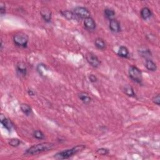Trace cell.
<instances>
[{
	"mask_svg": "<svg viewBox=\"0 0 160 160\" xmlns=\"http://www.w3.org/2000/svg\"><path fill=\"white\" fill-rule=\"evenodd\" d=\"M109 27L110 30L113 33H119L121 32V26L119 21L115 19L109 21Z\"/></svg>",
	"mask_w": 160,
	"mask_h": 160,
	"instance_id": "obj_7",
	"label": "cell"
},
{
	"mask_svg": "<svg viewBox=\"0 0 160 160\" xmlns=\"http://www.w3.org/2000/svg\"><path fill=\"white\" fill-rule=\"evenodd\" d=\"M146 67L150 72H155L157 69V66L151 60H147L146 61Z\"/></svg>",
	"mask_w": 160,
	"mask_h": 160,
	"instance_id": "obj_18",
	"label": "cell"
},
{
	"mask_svg": "<svg viewBox=\"0 0 160 160\" xmlns=\"http://www.w3.org/2000/svg\"><path fill=\"white\" fill-rule=\"evenodd\" d=\"M152 101H153V102L154 104H156V105L159 106V105H160V96H159V94H158L156 96H154L153 98Z\"/></svg>",
	"mask_w": 160,
	"mask_h": 160,
	"instance_id": "obj_25",
	"label": "cell"
},
{
	"mask_svg": "<svg viewBox=\"0 0 160 160\" xmlns=\"http://www.w3.org/2000/svg\"><path fill=\"white\" fill-rule=\"evenodd\" d=\"M61 15L65 18H66L68 20H72L74 19V18L76 17V16H75L74 14V13L71 11H68V10L61 11Z\"/></svg>",
	"mask_w": 160,
	"mask_h": 160,
	"instance_id": "obj_19",
	"label": "cell"
},
{
	"mask_svg": "<svg viewBox=\"0 0 160 160\" xmlns=\"http://www.w3.org/2000/svg\"><path fill=\"white\" fill-rule=\"evenodd\" d=\"M86 59L88 63L94 68H98L101 64V61L93 53H88L86 55Z\"/></svg>",
	"mask_w": 160,
	"mask_h": 160,
	"instance_id": "obj_6",
	"label": "cell"
},
{
	"mask_svg": "<svg viewBox=\"0 0 160 160\" xmlns=\"http://www.w3.org/2000/svg\"><path fill=\"white\" fill-rule=\"evenodd\" d=\"M9 145L13 146V147H17L21 144V141L20 140L17 138H12L8 142Z\"/></svg>",
	"mask_w": 160,
	"mask_h": 160,
	"instance_id": "obj_23",
	"label": "cell"
},
{
	"mask_svg": "<svg viewBox=\"0 0 160 160\" xmlns=\"http://www.w3.org/2000/svg\"><path fill=\"white\" fill-rule=\"evenodd\" d=\"M109 153V151L107 148H101L100 149H97L96 153L99 155H101V156H105V155H107Z\"/></svg>",
	"mask_w": 160,
	"mask_h": 160,
	"instance_id": "obj_24",
	"label": "cell"
},
{
	"mask_svg": "<svg viewBox=\"0 0 160 160\" xmlns=\"http://www.w3.org/2000/svg\"><path fill=\"white\" fill-rule=\"evenodd\" d=\"M40 15H41L43 19L46 22H50L51 20V11L50 9L44 7L40 10Z\"/></svg>",
	"mask_w": 160,
	"mask_h": 160,
	"instance_id": "obj_8",
	"label": "cell"
},
{
	"mask_svg": "<svg viewBox=\"0 0 160 160\" xmlns=\"http://www.w3.org/2000/svg\"><path fill=\"white\" fill-rule=\"evenodd\" d=\"M73 13L74 15L79 18L81 19H86L90 17V12L89 11L87 8L81 6H78L74 9Z\"/></svg>",
	"mask_w": 160,
	"mask_h": 160,
	"instance_id": "obj_5",
	"label": "cell"
},
{
	"mask_svg": "<svg viewBox=\"0 0 160 160\" xmlns=\"http://www.w3.org/2000/svg\"><path fill=\"white\" fill-rule=\"evenodd\" d=\"M13 41L16 46L21 48H26L29 41V37L27 34L23 32L16 33L13 36Z\"/></svg>",
	"mask_w": 160,
	"mask_h": 160,
	"instance_id": "obj_3",
	"label": "cell"
},
{
	"mask_svg": "<svg viewBox=\"0 0 160 160\" xmlns=\"http://www.w3.org/2000/svg\"><path fill=\"white\" fill-rule=\"evenodd\" d=\"M84 26L88 30H94L96 28V23L92 18L89 17L84 21Z\"/></svg>",
	"mask_w": 160,
	"mask_h": 160,
	"instance_id": "obj_11",
	"label": "cell"
},
{
	"mask_svg": "<svg viewBox=\"0 0 160 160\" xmlns=\"http://www.w3.org/2000/svg\"><path fill=\"white\" fill-rule=\"evenodd\" d=\"M33 136L36 139L38 140H44V135L43 133L40 130H36L33 133Z\"/></svg>",
	"mask_w": 160,
	"mask_h": 160,
	"instance_id": "obj_21",
	"label": "cell"
},
{
	"mask_svg": "<svg viewBox=\"0 0 160 160\" xmlns=\"http://www.w3.org/2000/svg\"><path fill=\"white\" fill-rule=\"evenodd\" d=\"M1 123L3 126L8 131H11L13 128V124L10 119L6 118L3 114L1 115Z\"/></svg>",
	"mask_w": 160,
	"mask_h": 160,
	"instance_id": "obj_9",
	"label": "cell"
},
{
	"mask_svg": "<svg viewBox=\"0 0 160 160\" xmlns=\"http://www.w3.org/2000/svg\"><path fill=\"white\" fill-rule=\"evenodd\" d=\"M55 145L50 142H44L38 145H35L26 149L25 154L26 155H34L40 153L48 152L54 148Z\"/></svg>",
	"mask_w": 160,
	"mask_h": 160,
	"instance_id": "obj_1",
	"label": "cell"
},
{
	"mask_svg": "<svg viewBox=\"0 0 160 160\" xmlns=\"http://www.w3.org/2000/svg\"><path fill=\"white\" fill-rule=\"evenodd\" d=\"M95 45L100 50H104L106 46L105 41L101 38H97L95 39Z\"/></svg>",
	"mask_w": 160,
	"mask_h": 160,
	"instance_id": "obj_15",
	"label": "cell"
},
{
	"mask_svg": "<svg viewBox=\"0 0 160 160\" xmlns=\"http://www.w3.org/2000/svg\"><path fill=\"white\" fill-rule=\"evenodd\" d=\"M128 74L130 78L133 81L141 84L143 81L142 73L140 69L135 66H131L128 70Z\"/></svg>",
	"mask_w": 160,
	"mask_h": 160,
	"instance_id": "obj_4",
	"label": "cell"
},
{
	"mask_svg": "<svg viewBox=\"0 0 160 160\" xmlns=\"http://www.w3.org/2000/svg\"><path fill=\"white\" fill-rule=\"evenodd\" d=\"M88 78H89V79H90V81L91 83H96L98 80L96 76H95L94 74H90Z\"/></svg>",
	"mask_w": 160,
	"mask_h": 160,
	"instance_id": "obj_27",
	"label": "cell"
},
{
	"mask_svg": "<svg viewBox=\"0 0 160 160\" xmlns=\"http://www.w3.org/2000/svg\"><path fill=\"white\" fill-rule=\"evenodd\" d=\"M16 71L17 73L21 76H26L27 73V67L24 62H19L16 65Z\"/></svg>",
	"mask_w": 160,
	"mask_h": 160,
	"instance_id": "obj_10",
	"label": "cell"
},
{
	"mask_svg": "<svg viewBox=\"0 0 160 160\" xmlns=\"http://www.w3.org/2000/svg\"><path fill=\"white\" fill-rule=\"evenodd\" d=\"M78 96H79V98L81 100V101L84 104L90 103L91 101V98H90V96H89V95L86 93L81 92L80 93H79Z\"/></svg>",
	"mask_w": 160,
	"mask_h": 160,
	"instance_id": "obj_13",
	"label": "cell"
},
{
	"mask_svg": "<svg viewBox=\"0 0 160 160\" xmlns=\"http://www.w3.org/2000/svg\"><path fill=\"white\" fill-rule=\"evenodd\" d=\"M20 109L21 112H23L26 116H29L32 113V109L31 106L27 104H21L20 105Z\"/></svg>",
	"mask_w": 160,
	"mask_h": 160,
	"instance_id": "obj_16",
	"label": "cell"
},
{
	"mask_svg": "<svg viewBox=\"0 0 160 160\" xmlns=\"http://www.w3.org/2000/svg\"><path fill=\"white\" fill-rule=\"evenodd\" d=\"M0 13L2 16L6 13V6L2 3L0 4Z\"/></svg>",
	"mask_w": 160,
	"mask_h": 160,
	"instance_id": "obj_26",
	"label": "cell"
},
{
	"mask_svg": "<svg viewBox=\"0 0 160 160\" xmlns=\"http://www.w3.org/2000/svg\"><path fill=\"white\" fill-rule=\"evenodd\" d=\"M118 55L124 58H126L129 56V51L128 48L124 46H120L118 51Z\"/></svg>",
	"mask_w": 160,
	"mask_h": 160,
	"instance_id": "obj_14",
	"label": "cell"
},
{
	"mask_svg": "<svg viewBox=\"0 0 160 160\" xmlns=\"http://www.w3.org/2000/svg\"><path fill=\"white\" fill-rule=\"evenodd\" d=\"M141 50H139L140 51V54L141 55V56H144L145 58L147 57V56H152V53H151V51L149 50H148V49L147 48H143V49H140Z\"/></svg>",
	"mask_w": 160,
	"mask_h": 160,
	"instance_id": "obj_22",
	"label": "cell"
},
{
	"mask_svg": "<svg viewBox=\"0 0 160 160\" xmlns=\"http://www.w3.org/2000/svg\"><path fill=\"white\" fill-rule=\"evenodd\" d=\"M104 15L106 19L109 20V21L114 19V17L115 16V12L112 9L110 8H106L104 11Z\"/></svg>",
	"mask_w": 160,
	"mask_h": 160,
	"instance_id": "obj_17",
	"label": "cell"
},
{
	"mask_svg": "<svg viewBox=\"0 0 160 160\" xmlns=\"http://www.w3.org/2000/svg\"><path fill=\"white\" fill-rule=\"evenodd\" d=\"M140 15L142 17V18L146 20L152 16V13L151 11L149 8L147 7H144L141 9V10L140 11Z\"/></svg>",
	"mask_w": 160,
	"mask_h": 160,
	"instance_id": "obj_12",
	"label": "cell"
},
{
	"mask_svg": "<svg viewBox=\"0 0 160 160\" xmlns=\"http://www.w3.org/2000/svg\"><path fill=\"white\" fill-rule=\"evenodd\" d=\"M124 92L128 96H130V97H135L136 96V94L134 92V90H133L131 86H127L126 87H124Z\"/></svg>",
	"mask_w": 160,
	"mask_h": 160,
	"instance_id": "obj_20",
	"label": "cell"
},
{
	"mask_svg": "<svg viewBox=\"0 0 160 160\" xmlns=\"http://www.w3.org/2000/svg\"><path fill=\"white\" fill-rule=\"evenodd\" d=\"M28 95L29 96H34V95H35L34 91L32 90H31V89H30V90H28Z\"/></svg>",
	"mask_w": 160,
	"mask_h": 160,
	"instance_id": "obj_28",
	"label": "cell"
},
{
	"mask_svg": "<svg viewBox=\"0 0 160 160\" xmlns=\"http://www.w3.org/2000/svg\"><path fill=\"white\" fill-rule=\"evenodd\" d=\"M84 148H85V146L84 145H78L71 149H66L56 153V154H55V158L58 159H68L73 156L74 154L81 152V151H82Z\"/></svg>",
	"mask_w": 160,
	"mask_h": 160,
	"instance_id": "obj_2",
	"label": "cell"
}]
</instances>
